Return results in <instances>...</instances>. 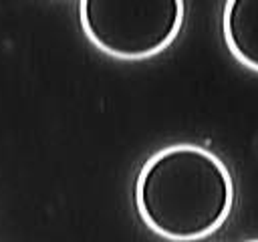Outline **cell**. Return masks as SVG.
<instances>
[{"mask_svg": "<svg viewBox=\"0 0 258 242\" xmlns=\"http://www.w3.org/2000/svg\"><path fill=\"white\" fill-rule=\"evenodd\" d=\"M234 182L226 163L196 143L155 151L139 169L135 206L149 230L171 242H194L230 216Z\"/></svg>", "mask_w": 258, "mask_h": 242, "instance_id": "obj_1", "label": "cell"}, {"mask_svg": "<svg viewBox=\"0 0 258 242\" xmlns=\"http://www.w3.org/2000/svg\"><path fill=\"white\" fill-rule=\"evenodd\" d=\"M79 18L87 38L103 52L139 60L165 50L183 24L181 0H83Z\"/></svg>", "mask_w": 258, "mask_h": 242, "instance_id": "obj_2", "label": "cell"}, {"mask_svg": "<svg viewBox=\"0 0 258 242\" xmlns=\"http://www.w3.org/2000/svg\"><path fill=\"white\" fill-rule=\"evenodd\" d=\"M222 30L230 52L244 67L258 71V0H228Z\"/></svg>", "mask_w": 258, "mask_h": 242, "instance_id": "obj_3", "label": "cell"}, {"mask_svg": "<svg viewBox=\"0 0 258 242\" xmlns=\"http://www.w3.org/2000/svg\"><path fill=\"white\" fill-rule=\"evenodd\" d=\"M246 242H258V240H246Z\"/></svg>", "mask_w": 258, "mask_h": 242, "instance_id": "obj_4", "label": "cell"}]
</instances>
